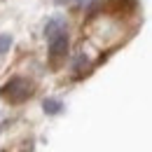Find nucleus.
<instances>
[{
    "instance_id": "nucleus-1",
    "label": "nucleus",
    "mask_w": 152,
    "mask_h": 152,
    "mask_svg": "<svg viewBox=\"0 0 152 152\" xmlns=\"http://www.w3.org/2000/svg\"><path fill=\"white\" fill-rule=\"evenodd\" d=\"M2 96L10 101V103H23L33 96V84L26 80V77H12L5 89H2Z\"/></svg>"
},
{
    "instance_id": "nucleus-2",
    "label": "nucleus",
    "mask_w": 152,
    "mask_h": 152,
    "mask_svg": "<svg viewBox=\"0 0 152 152\" xmlns=\"http://www.w3.org/2000/svg\"><path fill=\"white\" fill-rule=\"evenodd\" d=\"M66 52H68V33H58L54 38H49V58L52 61L63 58Z\"/></svg>"
},
{
    "instance_id": "nucleus-3",
    "label": "nucleus",
    "mask_w": 152,
    "mask_h": 152,
    "mask_svg": "<svg viewBox=\"0 0 152 152\" xmlns=\"http://www.w3.org/2000/svg\"><path fill=\"white\" fill-rule=\"evenodd\" d=\"M66 17H61V14H56V17H52V19H47V23H45V38H54V35H58V33H66Z\"/></svg>"
},
{
    "instance_id": "nucleus-4",
    "label": "nucleus",
    "mask_w": 152,
    "mask_h": 152,
    "mask_svg": "<svg viewBox=\"0 0 152 152\" xmlns=\"http://www.w3.org/2000/svg\"><path fill=\"white\" fill-rule=\"evenodd\" d=\"M61 108H63V103H61L58 98H45V101H42V110L47 115H58Z\"/></svg>"
},
{
    "instance_id": "nucleus-5",
    "label": "nucleus",
    "mask_w": 152,
    "mask_h": 152,
    "mask_svg": "<svg viewBox=\"0 0 152 152\" xmlns=\"http://www.w3.org/2000/svg\"><path fill=\"white\" fill-rule=\"evenodd\" d=\"M12 47V35L10 33H0V54H7Z\"/></svg>"
},
{
    "instance_id": "nucleus-6",
    "label": "nucleus",
    "mask_w": 152,
    "mask_h": 152,
    "mask_svg": "<svg viewBox=\"0 0 152 152\" xmlns=\"http://www.w3.org/2000/svg\"><path fill=\"white\" fill-rule=\"evenodd\" d=\"M87 63H89V58L84 56V54H77V56H75V66H73V68H75V70H82V68H87Z\"/></svg>"
},
{
    "instance_id": "nucleus-7",
    "label": "nucleus",
    "mask_w": 152,
    "mask_h": 152,
    "mask_svg": "<svg viewBox=\"0 0 152 152\" xmlns=\"http://www.w3.org/2000/svg\"><path fill=\"white\" fill-rule=\"evenodd\" d=\"M75 0H56V5H73Z\"/></svg>"
},
{
    "instance_id": "nucleus-8",
    "label": "nucleus",
    "mask_w": 152,
    "mask_h": 152,
    "mask_svg": "<svg viewBox=\"0 0 152 152\" xmlns=\"http://www.w3.org/2000/svg\"><path fill=\"white\" fill-rule=\"evenodd\" d=\"M2 124H5V115L0 113V131H2Z\"/></svg>"
}]
</instances>
